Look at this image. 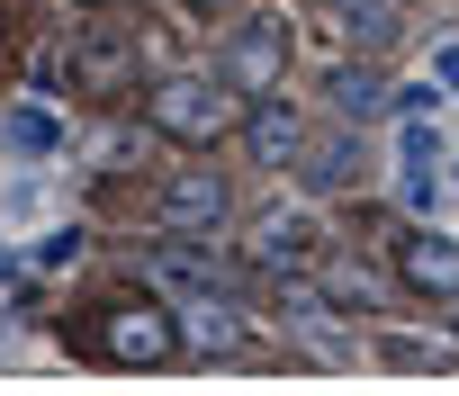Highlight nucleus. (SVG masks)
Wrapping results in <instances>:
<instances>
[{"instance_id": "obj_1", "label": "nucleus", "mask_w": 459, "mask_h": 396, "mask_svg": "<svg viewBox=\"0 0 459 396\" xmlns=\"http://www.w3.org/2000/svg\"><path fill=\"white\" fill-rule=\"evenodd\" d=\"M144 126L171 135V144H216L225 126H235V82H198V73H180V82H162V90L144 99Z\"/></svg>"}, {"instance_id": "obj_2", "label": "nucleus", "mask_w": 459, "mask_h": 396, "mask_svg": "<svg viewBox=\"0 0 459 396\" xmlns=\"http://www.w3.org/2000/svg\"><path fill=\"white\" fill-rule=\"evenodd\" d=\"M100 351L108 360H126V369H171L180 351H189V333H180V315H162V306H108V324H100Z\"/></svg>"}, {"instance_id": "obj_3", "label": "nucleus", "mask_w": 459, "mask_h": 396, "mask_svg": "<svg viewBox=\"0 0 459 396\" xmlns=\"http://www.w3.org/2000/svg\"><path fill=\"white\" fill-rule=\"evenodd\" d=\"M135 46H126V28H82V46H73V64H64V82H73V99H135Z\"/></svg>"}, {"instance_id": "obj_4", "label": "nucleus", "mask_w": 459, "mask_h": 396, "mask_svg": "<svg viewBox=\"0 0 459 396\" xmlns=\"http://www.w3.org/2000/svg\"><path fill=\"white\" fill-rule=\"evenodd\" d=\"M280 64H289V28H280V19H244L235 37H225V82L253 90V99L280 82Z\"/></svg>"}, {"instance_id": "obj_5", "label": "nucleus", "mask_w": 459, "mask_h": 396, "mask_svg": "<svg viewBox=\"0 0 459 396\" xmlns=\"http://www.w3.org/2000/svg\"><path fill=\"white\" fill-rule=\"evenodd\" d=\"M396 271H405V288H423V297H459V235H441V226L396 235Z\"/></svg>"}, {"instance_id": "obj_6", "label": "nucleus", "mask_w": 459, "mask_h": 396, "mask_svg": "<svg viewBox=\"0 0 459 396\" xmlns=\"http://www.w3.org/2000/svg\"><path fill=\"white\" fill-rule=\"evenodd\" d=\"M180 333H189V351H207V360H235L253 333H244V315H235V297H225V288H207L189 315H180Z\"/></svg>"}, {"instance_id": "obj_7", "label": "nucleus", "mask_w": 459, "mask_h": 396, "mask_svg": "<svg viewBox=\"0 0 459 396\" xmlns=\"http://www.w3.org/2000/svg\"><path fill=\"white\" fill-rule=\"evenodd\" d=\"M216 217H225V180L216 171H171L162 180V226H198L207 235Z\"/></svg>"}, {"instance_id": "obj_8", "label": "nucleus", "mask_w": 459, "mask_h": 396, "mask_svg": "<svg viewBox=\"0 0 459 396\" xmlns=\"http://www.w3.org/2000/svg\"><path fill=\"white\" fill-rule=\"evenodd\" d=\"M244 144L280 171V162H298V153H307V126H298V108H289V99H271V90H262V108L244 117Z\"/></svg>"}, {"instance_id": "obj_9", "label": "nucleus", "mask_w": 459, "mask_h": 396, "mask_svg": "<svg viewBox=\"0 0 459 396\" xmlns=\"http://www.w3.org/2000/svg\"><path fill=\"white\" fill-rule=\"evenodd\" d=\"M307 253H316L307 208H280V217H262V226H253V262H262V271H298Z\"/></svg>"}, {"instance_id": "obj_10", "label": "nucleus", "mask_w": 459, "mask_h": 396, "mask_svg": "<svg viewBox=\"0 0 459 396\" xmlns=\"http://www.w3.org/2000/svg\"><path fill=\"white\" fill-rule=\"evenodd\" d=\"M325 99H333L342 117H378V108H387V82H378L369 64H333V82H325Z\"/></svg>"}, {"instance_id": "obj_11", "label": "nucleus", "mask_w": 459, "mask_h": 396, "mask_svg": "<svg viewBox=\"0 0 459 396\" xmlns=\"http://www.w3.org/2000/svg\"><path fill=\"white\" fill-rule=\"evenodd\" d=\"M333 37H351V46H387V37H396V0H333Z\"/></svg>"}, {"instance_id": "obj_12", "label": "nucleus", "mask_w": 459, "mask_h": 396, "mask_svg": "<svg viewBox=\"0 0 459 396\" xmlns=\"http://www.w3.org/2000/svg\"><path fill=\"white\" fill-rule=\"evenodd\" d=\"M153 280H162V288H225V271H216L207 253H180V244L153 253Z\"/></svg>"}, {"instance_id": "obj_13", "label": "nucleus", "mask_w": 459, "mask_h": 396, "mask_svg": "<svg viewBox=\"0 0 459 396\" xmlns=\"http://www.w3.org/2000/svg\"><path fill=\"white\" fill-rule=\"evenodd\" d=\"M351 171H360V153H351V144H325V153H307V180H316V189H342Z\"/></svg>"}, {"instance_id": "obj_14", "label": "nucleus", "mask_w": 459, "mask_h": 396, "mask_svg": "<svg viewBox=\"0 0 459 396\" xmlns=\"http://www.w3.org/2000/svg\"><path fill=\"white\" fill-rule=\"evenodd\" d=\"M325 288H333V297H351V306H378V280H369L360 262H333V271H325Z\"/></svg>"}, {"instance_id": "obj_15", "label": "nucleus", "mask_w": 459, "mask_h": 396, "mask_svg": "<svg viewBox=\"0 0 459 396\" xmlns=\"http://www.w3.org/2000/svg\"><path fill=\"white\" fill-rule=\"evenodd\" d=\"M378 360H387V369H432V360H450V351H441V342H405V333H387Z\"/></svg>"}, {"instance_id": "obj_16", "label": "nucleus", "mask_w": 459, "mask_h": 396, "mask_svg": "<svg viewBox=\"0 0 459 396\" xmlns=\"http://www.w3.org/2000/svg\"><path fill=\"white\" fill-rule=\"evenodd\" d=\"M64 126L46 117V108H10V144H55Z\"/></svg>"}]
</instances>
